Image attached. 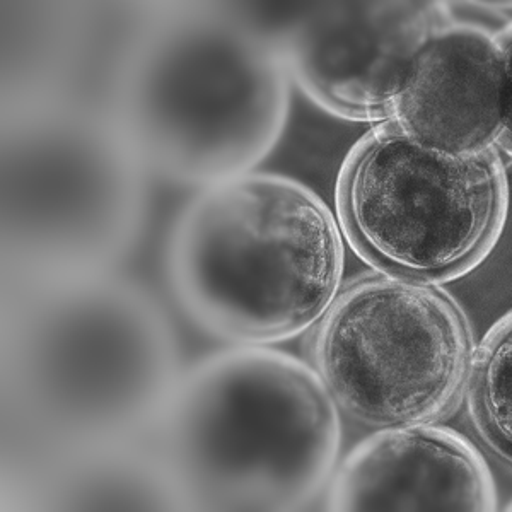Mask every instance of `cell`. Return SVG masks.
<instances>
[{
  "mask_svg": "<svg viewBox=\"0 0 512 512\" xmlns=\"http://www.w3.org/2000/svg\"><path fill=\"white\" fill-rule=\"evenodd\" d=\"M393 122L453 156L497 147L502 69L495 31L454 19L437 31L420 52Z\"/></svg>",
  "mask_w": 512,
  "mask_h": 512,
  "instance_id": "10",
  "label": "cell"
},
{
  "mask_svg": "<svg viewBox=\"0 0 512 512\" xmlns=\"http://www.w3.org/2000/svg\"><path fill=\"white\" fill-rule=\"evenodd\" d=\"M325 504L335 512L499 509L482 453L439 424L376 429L337 466Z\"/></svg>",
  "mask_w": 512,
  "mask_h": 512,
  "instance_id": "9",
  "label": "cell"
},
{
  "mask_svg": "<svg viewBox=\"0 0 512 512\" xmlns=\"http://www.w3.org/2000/svg\"><path fill=\"white\" fill-rule=\"evenodd\" d=\"M152 434L181 511L294 512L328 489L342 424L309 362L234 345L180 374Z\"/></svg>",
  "mask_w": 512,
  "mask_h": 512,
  "instance_id": "3",
  "label": "cell"
},
{
  "mask_svg": "<svg viewBox=\"0 0 512 512\" xmlns=\"http://www.w3.org/2000/svg\"><path fill=\"white\" fill-rule=\"evenodd\" d=\"M453 21L448 2H321L279 31L289 76L316 106L349 122H390L420 52Z\"/></svg>",
  "mask_w": 512,
  "mask_h": 512,
  "instance_id": "8",
  "label": "cell"
},
{
  "mask_svg": "<svg viewBox=\"0 0 512 512\" xmlns=\"http://www.w3.org/2000/svg\"><path fill=\"white\" fill-rule=\"evenodd\" d=\"M144 164L108 111L69 94L2 105V284L111 272L147 216Z\"/></svg>",
  "mask_w": 512,
  "mask_h": 512,
  "instance_id": "5",
  "label": "cell"
},
{
  "mask_svg": "<svg viewBox=\"0 0 512 512\" xmlns=\"http://www.w3.org/2000/svg\"><path fill=\"white\" fill-rule=\"evenodd\" d=\"M2 512L181 511L154 449H88L2 468Z\"/></svg>",
  "mask_w": 512,
  "mask_h": 512,
  "instance_id": "11",
  "label": "cell"
},
{
  "mask_svg": "<svg viewBox=\"0 0 512 512\" xmlns=\"http://www.w3.org/2000/svg\"><path fill=\"white\" fill-rule=\"evenodd\" d=\"M345 238L325 200L275 173L204 187L173 222L166 274L202 330L236 345L311 330L342 289Z\"/></svg>",
  "mask_w": 512,
  "mask_h": 512,
  "instance_id": "4",
  "label": "cell"
},
{
  "mask_svg": "<svg viewBox=\"0 0 512 512\" xmlns=\"http://www.w3.org/2000/svg\"><path fill=\"white\" fill-rule=\"evenodd\" d=\"M2 468L142 443L180 378L166 311L111 272L2 284Z\"/></svg>",
  "mask_w": 512,
  "mask_h": 512,
  "instance_id": "1",
  "label": "cell"
},
{
  "mask_svg": "<svg viewBox=\"0 0 512 512\" xmlns=\"http://www.w3.org/2000/svg\"><path fill=\"white\" fill-rule=\"evenodd\" d=\"M2 14V105L65 93V81L81 64L88 23L79 11L52 9Z\"/></svg>",
  "mask_w": 512,
  "mask_h": 512,
  "instance_id": "12",
  "label": "cell"
},
{
  "mask_svg": "<svg viewBox=\"0 0 512 512\" xmlns=\"http://www.w3.org/2000/svg\"><path fill=\"white\" fill-rule=\"evenodd\" d=\"M465 400L480 441L512 466V309L475 345Z\"/></svg>",
  "mask_w": 512,
  "mask_h": 512,
  "instance_id": "13",
  "label": "cell"
},
{
  "mask_svg": "<svg viewBox=\"0 0 512 512\" xmlns=\"http://www.w3.org/2000/svg\"><path fill=\"white\" fill-rule=\"evenodd\" d=\"M506 511H512V501L509 502V506L506 507Z\"/></svg>",
  "mask_w": 512,
  "mask_h": 512,
  "instance_id": "15",
  "label": "cell"
},
{
  "mask_svg": "<svg viewBox=\"0 0 512 512\" xmlns=\"http://www.w3.org/2000/svg\"><path fill=\"white\" fill-rule=\"evenodd\" d=\"M509 180L497 149L453 156L398 123L367 130L338 169L335 216L374 272L441 286L472 274L499 243Z\"/></svg>",
  "mask_w": 512,
  "mask_h": 512,
  "instance_id": "6",
  "label": "cell"
},
{
  "mask_svg": "<svg viewBox=\"0 0 512 512\" xmlns=\"http://www.w3.org/2000/svg\"><path fill=\"white\" fill-rule=\"evenodd\" d=\"M291 84L272 31L219 4H156L123 41L106 111L144 168L204 188L274 151Z\"/></svg>",
  "mask_w": 512,
  "mask_h": 512,
  "instance_id": "2",
  "label": "cell"
},
{
  "mask_svg": "<svg viewBox=\"0 0 512 512\" xmlns=\"http://www.w3.org/2000/svg\"><path fill=\"white\" fill-rule=\"evenodd\" d=\"M441 286L381 272L350 280L309 330V364L340 414L371 429L441 424L465 402L475 352Z\"/></svg>",
  "mask_w": 512,
  "mask_h": 512,
  "instance_id": "7",
  "label": "cell"
},
{
  "mask_svg": "<svg viewBox=\"0 0 512 512\" xmlns=\"http://www.w3.org/2000/svg\"><path fill=\"white\" fill-rule=\"evenodd\" d=\"M495 41L502 69V125L497 147L512 158V21L495 31Z\"/></svg>",
  "mask_w": 512,
  "mask_h": 512,
  "instance_id": "14",
  "label": "cell"
}]
</instances>
